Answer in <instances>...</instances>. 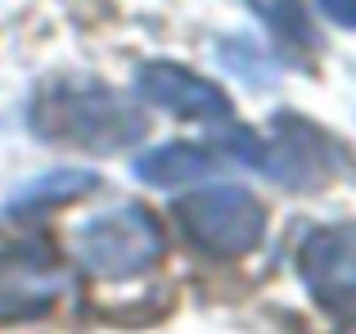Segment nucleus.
Listing matches in <instances>:
<instances>
[{
  "label": "nucleus",
  "instance_id": "obj_2",
  "mask_svg": "<svg viewBox=\"0 0 356 334\" xmlns=\"http://www.w3.org/2000/svg\"><path fill=\"white\" fill-rule=\"evenodd\" d=\"M77 257L99 280H127L163 257V230L145 208H113L77 230Z\"/></svg>",
  "mask_w": 356,
  "mask_h": 334
},
{
  "label": "nucleus",
  "instance_id": "obj_12",
  "mask_svg": "<svg viewBox=\"0 0 356 334\" xmlns=\"http://www.w3.org/2000/svg\"><path fill=\"white\" fill-rule=\"evenodd\" d=\"M343 334H356V321H352V326H348V330H343Z\"/></svg>",
  "mask_w": 356,
  "mask_h": 334
},
{
  "label": "nucleus",
  "instance_id": "obj_7",
  "mask_svg": "<svg viewBox=\"0 0 356 334\" xmlns=\"http://www.w3.org/2000/svg\"><path fill=\"white\" fill-rule=\"evenodd\" d=\"M140 100L154 109H167L176 118H194V122H212V127H230V100L221 95L212 81L194 77L185 68L172 63H149L136 72Z\"/></svg>",
  "mask_w": 356,
  "mask_h": 334
},
{
  "label": "nucleus",
  "instance_id": "obj_1",
  "mask_svg": "<svg viewBox=\"0 0 356 334\" xmlns=\"http://www.w3.org/2000/svg\"><path fill=\"white\" fill-rule=\"evenodd\" d=\"M32 127L45 141L95 154H113L145 136V118L136 113V104L99 81H50L32 104Z\"/></svg>",
  "mask_w": 356,
  "mask_h": 334
},
{
  "label": "nucleus",
  "instance_id": "obj_9",
  "mask_svg": "<svg viewBox=\"0 0 356 334\" xmlns=\"http://www.w3.org/2000/svg\"><path fill=\"white\" fill-rule=\"evenodd\" d=\"M95 190V176L90 172H59V176H41V181H32L27 190H18V199L9 203V212H45V208H63V203L81 199V194Z\"/></svg>",
  "mask_w": 356,
  "mask_h": 334
},
{
  "label": "nucleus",
  "instance_id": "obj_3",
  "mask_svg": "<svg viewBox=\"0 0 356 334\" xmlns=\"http://www.w3.org/2000/svg\"><path fill=\"white\" fill-rule=\"evenodd\" d=\"M176 217H181L185 235L212 257L248 253L261 239V230H266L261 203L248 190H239V185H208V190L190 194V199H181Z\"/></svg>",
  "mask_w": 356,
  "mask_h": 334
},
{
  "label": "nucleus",
  "instance_id": "obj_8",
  "mask_svg": "<svg viewBox=\"0 0 356 334\" xmlns=\"http://www.w3.org/2000/svg\"><path fill=\"white\" fill-rule=\"evenodd\" d=\"M212 172V154L199 145H158L136 159V176L149 185H185Z\"/></svg>",
  "mask_w": 356,
  "mask_h": 334
},
{
  "label": "nucleus",
  "instance_id": "obj_5",
  "mask_svg": "<svg viewBox=\"0 0 356 334\" xmlns=\"http://www.w3.org/2000/svg\"><path fill=\"white\" fill-rule=\"evenodd\" d=\"M63 262L45 244L0 248V321H32L59 303Z\"/></svg>",
  "mask_w": 356,
  "mask_h": 334
},
{
  "label": "nucleus",
  "instance_id": "obj_6",
  "mask_svg": "<svg viewBox=\"0 0 356 334\" xmlns=\"http://www.w3.org/2000/svg\"><path fill=\"white\" fill-rule=\"evenodd\" d=\"M302 280L325 308H348L356 303V226H321L307 235L302 253Z\"/></svg>",
  "mask_w": 356,
  "mask_h": 334
},
{
  "label": "nucleus",
  "instance_id": "obj_11",
  "mask_svg": "<svg viewBox=\"0 0 356 334\" xmlns=\"http://www.w3.org/2000/svg\"><path fill=\"white\" fill-rule=\"evenodd\" d=\"M316 5H321V14L330 18V23L356 27V0H316Z\"/></svg>",
  "mask_w": 356,
  "mask_h": 334
},
{
  "label": "nucleus",
  "instance_id": "obj_10",
  "mask_svg": "<svg viewBox=\"0 0 356 334\" xmlns=\"http://www.w3.org/2000/svg\"><path fill=\"white\" fill-rule=\"evenodd\" d=\"M257 9V18L280 36V41L298 45V50H312L316 32H312V14H307V0H248Z\"/></svg>",
  "mask_w": 356,
  "mask_h": 334
},
{
  "label": "nucleus",
  "instance_id": "obj_4",
  "mask_svg": "<svg viewBox=\"0 0 356 334\" xmlns=\"http://www.w3.org/2000/svg\"><path fill=\"white\" fill-rule=\"evenodd\" d=\"M261 172L280 176L284 185L293 190H312V185H325L330 176H339L348 167V154L334 136H325L316 122L307 118H293L284 113L275 122V141L261 145V159H257Z\"/></svg>",
  "mask_w": 356,
  "mask_h": 334
}]
</instances>
